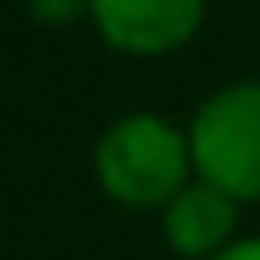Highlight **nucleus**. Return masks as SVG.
Returning <instances> with one entry per match:
<instances>
[{
	"label": "nucleus",
	"instance_id": "nucleus-1",
	"mask_svg": "<svg viewBox=\"0 0 260 260\" xmlns=\"http://www.w3.org/2000/svg\"><path fill=\"white\" fill-rule=\"evenodd\" d=\"M92 174L106 198L121 207H164L183 183H193V145L188 130L154 111H130L92 149Z\"/></svg>",
	"mask_w": 260,
	"mask_h": 260
},
{
	"label": "nucleus",
	"instance_id": "nucleus-2",
	"mask_svg": "<svg viewBox=\"0 0 260 260\" xmlns=\"http://www.w3.org/2000/svg\"><path fill=\"white\" fill-rule=\"evenodd\" d=\"M198 178L217 183L236 203H260V82H232L212 92L188 121Z\"/></svg>",
	"mask_w": 260,
	"mask_h": 260
},
{
	"label": "nucleus",
	"instance_id": "nucleus-3",
	"mask_svg": "<svg viewBox=\"0 0 260 260\" xmlns=\"http://www.w3.org/2000/svg\"><path fill=\"white\" fill-rule=\"evenodd\" d=\"M207 0H92V24L111 48L135 58H159L183 48L203 29Z\"/></svg>",
	"mask_w": 260,
	"mask_h": 260
},
{
	"label": "nucleus",
	"instance_id": "nucleus-4",
	"mask_svg": "<svg viewBox=\"0 0 260 260\" xmlns=\"http://www.w3.org/2000/svg\"><path fill=\"white\" fill-rule=\"evenodd\" d=\"M159 212H164V241H169L174 255L212 260L222 246L236 241V212H241V203L232 193H222L217 183H207V178H193Z\"/></svg>",
	"mask_w": 260,
	"mask_h": 260
},
{
	"label": "nucleus",
	"instance_id": "nucleus-5",
	"mask_svg": "<svg viewBox=\"0 0 260 260\" xmlns=\"http://www.w3.org/2000/svg\"><path fill=\"white\" fill-rule=\"evenodd\" d=\"M24 10L39 24H73V19L92 15V0H24Z\"/></svg>",
	"mask_w": 260,
	"mask_h": 260
},
{
	"label": "nucleus",
	"instance_id": "nucleus-6",
	"mask_svg": "<svg viewBox=\"0 0 260 260\" xmlns=\"http://www.w3.org/2000/svg\"><path fill=\"white\" fill-rule=\"evenodd\" d=\"M212 260H260V236H246V241H232L222 246Z\"/></svg>",
	"mask_w": 260,
	"mask_h": 260
}]
</instances>
